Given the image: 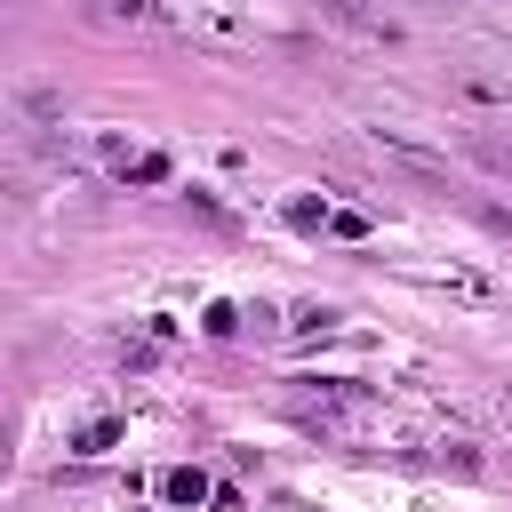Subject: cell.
I'll return each instance as SVG.
<instances>
[{"mask_svg": "<svg viewBox=\"0 0 512 512\" xmlns=\"http://www.w3.org/2000/svg\"><path fill=\"white\" fill-rule=\"evenodd\" d=\"M328 216H336V208H320V200H296V208H288V224H304V232H328Z\"/></svg>", "mask_w": 512, "mask_h": 512, "instance_id": "cell-4", "label": "cell"}, {"mask_svg": "<svg viewBox=\"0 0 512 512\" xmlns=\"http://www.w3.org/2000/svg\"><path fill=\"white\" fill-rule=\"evenodd\" d=\"M112 440H120V424H112V416H96V424H88V432H80V440H72V448H80V456H104V448H112Z\"/></svg>", "mask_w": 512, "mask_h": 512, "instance_id": "cell-3", "label": "cell"}, {"mask_svg": "<svg viewBox=\"0 0 512 512\" xmlns=\"http://www.w3.org/2000/svg\"><path fill=\"white\" fill-rule=\"evenodd\" d=\"M160 496L168 504H208V472L200 464H176V472H160Z\"/></svg>", "mask_w": 512, "mask_h": 512, "instance_id": "cell-2", "label": "cell"}, {"mask_svg": "<svg viewBox=\"0 0 512 512\" xmlns=\"http://www.w3.org/2000/svg\"><path fill=\"white\" fill-rule=\"evenodd\" d=\"M200 328H208V336H232V328H240V312H232V304H208V320H200Z\"/></svg>", "mask_w": 512, "mask_h": 512, "instance_id": "cell-6", "label": "cell"}, {"mask_svg": "<svg viewBox=\"0 0 512 512\" xmlns=\"http://www.w3.org/2000/svg\"><path fill=\"white\" fill-rule=\"evenodd\" d=\"M104 168H112L120 184H168V176H176L168 152H144V144H104Z\"/></svg>", "mask_w": 512, "mask_h": 512, "instance_id": "cell-1", "label": "cell"}, {"mask_svg": "<svg viewBox=\"0 0 512 512\" xmlns=\"http://www.w3.org/2000/svg\"><path fill=\"white\" fill-rule=\"evenodd\" d=\"M328 328H336L328 304H304V312H296V336H328Z\"/></svg>", "mask_w": 512, "mask_h": 512, "instance_id": "cell-5", "label": "cell"}]
</instances>
